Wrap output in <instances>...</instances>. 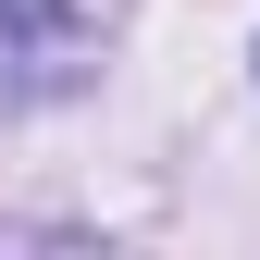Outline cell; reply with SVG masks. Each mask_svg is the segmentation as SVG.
Wrapping results in <instances>:
<instances>
[{
    "instance_id": "obj_1",
    "label": "cell",
    "mask_w": 260,
    "mask_h": 260,
    "mask_svg": "<svg viewBox=\"0 0 260 260\" xmlns=\"http://www.w3.org/2000/svg\"><path fill=\"white\" fill-rule=\"evenodd\" d=\"M124 0H0V100H75L112 62Z\"/></svg>"
}]
</instances>
